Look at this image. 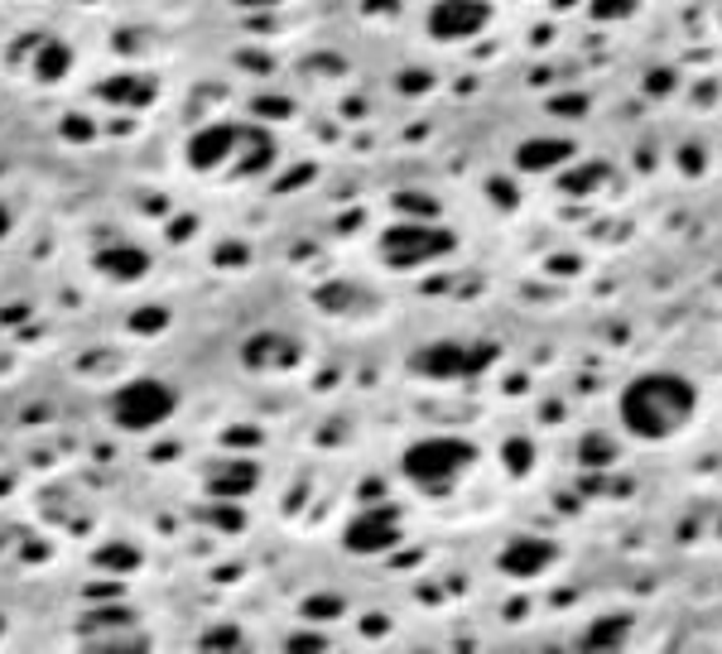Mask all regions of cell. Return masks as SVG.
Returning a JSON list of instances; mask_svg holds the SVG:
<instances>
[{"instance_id":"cell-1","label":"cell","mask_w":722,"mask_h":654,"mask_svg":"<svg viewBox=\"0 0 722 654\" xmlns=\"http://www.w3.org/2000/svg\"><path fill=\"white\" fill-rule=\"evenodd\" d=\"M621 429L641 443H669L698 414V385L679 371H641L617 395Z\"/></svg>"},{"instance_id":"cell-2","label":"cell","mask_w":722,"mask_h":654,"mask_svg":"<svg viewBox=\"0 0 722 654\" xmlns=\"http://www.w3.org/2000/svg\"><path fill=\"white\" fill-rule=\"evenodd\" d=\"M477 447L453 433H433V439H415L400 453V471L415 481L419 491H449L473 471Z\"/></svg>"},{"instance_id":"cell-3","label":"cell","mask_w":722,"mask_h":654,"mask_svg":"<svg viewBox=\"0 0 722 654\" xmlns=\"http://www.w3.org/2000/svg\"><path fill=\"white\" fill-rule=\"evenodd\" d=\"M178 409V390L160 375H130L112 395V423L120 433H150L164 429Z\"/></svg>"},{"instance_id":"cell-4","label":"cell","mask_w":722,"mask_h":654,"mask_svg":"<svg viewBox=\"0 0 722 654\" xmlns=\"http://www.w3.org/2000/svg\"><path fill=\"white\" fill-rule=\"evenodd\" d=\"M381 260L391 265V270H419V265H433L443 256H453L457 236L449 226H439L433 217H405V222L385 226L381 232Z\"/></svg>"},{"instance_id":"cell-5","label":"cell","mask_w":722,"mask_h":654,"mask_svg":"<svg viewBox=\"0 0 722 654\" xmlns=\"http://www.w3.org/2000/svg\"><path fill=\"white\" fill-rule=\"evenodd\" d=\"M501 357L497 342H481V337H439V342L419 347L415 357H409V366H415L424 381H473L491 366V361Z\"/></svg>"},{"instance_id":"cell-6","label":"cell","mask_w":722,"mask_h":654,"mask_svg":"<svg viewBox=\"0 0 722 654\" xmlns=\"http://www.w3.org/2000/svg\"><path fill=\"white\" fill-rule=\"evenodd\" d=\"M487 24H491V0H433L424 15L429 39L439 44H463L487 30Z\"/></svg>"},{"instance_id":"cell-7","label":"cell","mask_w":722,"mask_h":654,"mask_svg":"<svg viewBox=\"0 0 722 654\" xmlns=\"http://www.w3.org/2000/svg\"><path fill=\"white\" fill-rule=\"evenodd\" d=\"M342 544L352 553H361V559L395 549V544H400V515H395V511H361L357 519H347Z\"/></svg>"},{"instance_id":"cell-8","label":"cell","mask_w":722,"mask_h":654,"mask_svg":"<svg viewBox=\"0 0 722 654\" xmlns=\"http://www.w3.org/2000/svg\"><path fill=\"white\" fill-rule=\"evenodd\" d=\"M241 144H246V126H202V130H193L184 154L198 174H217L222 164H232V154Z\"/></svg>"},{"instance_id":"cell-9","label":"cell","mask_w":722,"mask_h":654,"mask_svg":"<svg viewBox=\"0 0 722 654\" xmlns=\"http://www.w3.org/2000/svg\"><path fill=\"white\" fill-rule=\"evenodd\" d=\"M554 559H559V549H554L549 539H539V535H515V539H505V549L497 553V568L505 577H539L545 568H554Z\"/></svg>"},{"instance_id":"cell-10","label":"cell","mask_w":722,"mask_h":654,"mask_svg":"<svg viewBox=\"0 0 722 654\" xmlns=\"http://www.w3.org/2000/svg\"><path fill=\"white\" fill-rule=\"evenodd\" d=\"M569 160H573V140H563V136H529L515 144V168L521 174H554V168Z\"/></svg>"},{"instance_id":"cell-11","label":"cell","mask_w":722,"mask_h":654,"mask_svg":"<svg viewBox=\"0 0 722 654\" xmlns=\"http://www.w3.org/2000/svg\"><path fill=\"white\" fill-rule=\"evenodd\" d=\"M96 270H102L106 280H116V284H130V280H140V275L150 270V250H140V246H130V241H120V246L96 250Z\"/></svg>"},{"instance_id":"cell-12","label":"cell","mask_w":722,"mask_h":654,"mask_svg":"<svg viewBox=\"0 0 722 654\" xmlns=\"http://www.w3.org/2000/svg\"><path fill=\"white\" fill-rule=\"evenodd\" d=\"M260 481V467L256 463H232L212 477V495H251Z\"/></svg>"},{"instance_id":"cell-13","label":"cell","mask_w":722,"mask_h":654,"mask_svg":"<svg viewBox=\"0 0 722 654\" xmlns=\"http://www.w3.org/2000/svg\"><path fill=\"white\" fill-rule=\"evenodd\" d=\"M68 48L63 44H44V54H34V78L39 82H58V78H68Z\"/></svg>"},{"instance_id":"cell-14","label":"cell","mask_w":722,"mask_h":654,"mask_svg":"<svg viewBox=\"0 0 722 654\" xmlns=\"http://www.w3.org/2000/svg\"><path fill=\"white\" fill-rule=\"evenodd\" d=\"M280 351H294L289 342H280L275 332H260V337H251L246 342V366H256V371H270V361L280 357Z\"/></svg>"},{"instance_id":"cell-15","label":"cell","mask_w":722,"mask_h":654,"mask_svg":"<svg viewBox=\"0 0 722 654\" xmlns=\"http://www.w3.org/2000/svg\"><path fill=\"white\" fill-rule=\"evenodd\" d=\"M636 5H641V0H593V5H587V15H593L597 24H612V20H631Z\"/></svg>"},{"instance_id":"cell-16","label":"cell","mask_w":722,"mask_h":654,"mask_svg":"<svg viewBox=\"0 0 722 654\" xmlns=\"http://www.w3.org/2000/svg\"><path fill=\"white\" fill-rule=\"evenodd\" d=\"M96 563H102V568H120V573H130V568L140 563V553H136V549H126V544H112V549H102V553H96Z\"/></svg>"},{"instance_id":"cell-17","label":"cell","mask_w":722,"mask_h":654,"mask_svg":"<svg viewBox=\"0 0 722 654\" xmlns=\"http://www.w3.org/2000/svg\"><path fill=\"white\" fill-rule=\"evenodd\" d=\"M525 463H529V453H525V439H511V467L521 471Z\"/></svg>"},{"instance_id":"cell-18","label":"cell","mask_w":722,"mask_h":654,"mask_svg":"<svg viewBox=\"0 0 722 654\" xmlns=\"http://www.w3.org/2000/svg\"><path fill=\"white\" fill-rule=\"evenodd\" d=\"M241 10H270V5H280V0H236Z\"/></svg>"},{"instance_id":"cell-19","label":"cell","mask_w":722,"mask_h":654,"mask_svg":"<svg viewBox=\"0 0 722 654\" xmlns=\"http://www.w3.org/2000/svg\"><path fill=\"white\" fill-rule=\"evenodd\" d=\"M5 236H10V208L0 202V241H5Z\"/></svg>"},{"instance_id":"cell-20","label":"cell","mask_w":722,"mask_h":654,"mask_svg":"<svg viewBox=\"0 0 722 654\" xmlns=\"http://www.w3.org/2000/svg\"><path fill=\"white\" fill-rule=\"evenodd\" d=\"M0 635H5V616H0Z\"/></svg>"}]
</instances>
